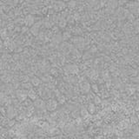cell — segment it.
Returning <instances> with one entry per match:
<instances>
[{"label":"cell","instance_id":"obj_1","mask_svg":"<svg viewBox=\"0 0 139 139\" xmlns=\"http://www.w3.org/2000/svg\"><path fill=\"white\" fill-rule=\"evenodd\" d=\"M17 111L13 106H8L6 109V117H8L9 119H14V117H17Z\"/></svg>","mask_w":139,"mask_h":139},{"label":"cell","instance_id":"obj_2","mask_svg":"<svg viewBox=\"0 0 139 139\" xmlns=\"http://www.w3.org/2000/svg\"><path fill=\"white\" fill-rule=\"evenodd\" d=\"M56 107H57V101L54 99H49L46 102V110L49 111H56Z\"/></svg>","mask_w":139,"mask_h":139},{"label":"cell","instance_id":"obj_3","mask_svg":"<svg viewBox=\"0 0 139 139\" xmlns=\"http://www.w3.org/2000/svg\"><path fill=\"white\" fill-rule=\"evenodd\" d=\"M16 97H17V100L19 102H24L25 100H27V97H28V92H25L24 90H17L16 91Z\"/></svg>","mask_w":139,"mask_h":139},{"label":"cell","instance_id":"obj_4","mask_svg":"<svg viewBox=\"0 0 139 139\" xmlns=\"http://www.w3.org/2000/svg\"><path fill=\"white\" fill-rule=\"evenodd\" d=\"M33 105L35 108H37V110H40V111H44L46 109V103L42 99L35 100Z\"/></svg>","mask_w":139,"mask_h":139},{"label":"cell","instance_id":"obj_5","mask_svg":"<svg viewBox=\"0 0 139 139\" xmlns=\"http://www.w3.org/2000/svg\"><path fill=\"white\" fill-rule=\"evenodd\" d=\"M28 97L30 98V100H33V101L37 100V93L33 90H28Z\"/></svg>","mask_w":139,"mask_h":139},{"label":"cell","instance_id":"obj_6","mask_svg":"<svg viewBox=\"0 0 139 139\" xmlns=\"http://www.w3.org/2000/svg\"><path fill=\"white\" fill-rule=\"evenodd\" d=\"M90 88V85L88 84V83H83L80 87L81 91H82L83 93H87V92H89Z\"/></svg>","mask_w":139,"mask_h":139},{"label":"cell","instance_id":"obj_7","mask_svg":"<svg viewBox=\"0 0 139 139\" xmlns=\"http://www.w3.org/2000/svg\"><path fill=\"white\" fill-rule=\"evenodd\" d=\"M89 114H90V112H89V111H88V109L82 108L80 110V116L82 117H87L89 116Z\"/></svg>","mask_w":139,"mask_h":139},{"label":"cell","instance_id":"obj_8","mask_svg":"<svg viewBox=\"0 0 139 139\" xmlns=\"http://www.w3.org/2000/svg\"><path fill=\"white\" fill-rule=\"evenodd\" d=\"M88 111L90 114H93L96 111V104H89L88 105Z\"/></svg>","mask_w":139,"mask_h":139},{"label":"cell","instance_id":"obj_9","mask_svg":"<svg viewBox=\"0 0 139 139\" xmlns=\"http://www.w3.org/2000/svg\"><path fill=\"white\" fill-rule=\"evenodd\" d=\"M130 123H131V124H137V123H138V121H139V117H137V116L132 115V116H131V117H130Z\"/></svg>","mask_w":139,"mask_h":139},{"label":"cell","instance_id":"obj_10","mask_svg":"<svg viewBox=\"0 0 139 139\" xmlns=\"http://www.w3.org/2000/svg\"><path fill=\"white\" fill-rule=\"evenodd\" d=\"M65 97L64 96H63V95H59L58 97H57V99H56V101L59 103L60 104H64L65 103Z\"/></svg>","mask_w":139,"mask_h":139},{"label":"cell","instance_id":"obj_11","mask_svg":"<svg viewBox=\"0 0 139 139\" xmlns=\"http://www.w3.org/2000/svg\"><path fill=\"white\" fill-rule=\"evenodd\" d=\"M31 83H32V85H34V86H38V85L40 84V81H39V79H37V78H33L32 81H31Z\"/></svg>","mask_w":139,"mask_h":139},{"label":"cell","instance_id":"obj_12","mask_svg":"<svg viewBox=\"0 0 139 139\" xmlns=\"http://www.w3.org/2000/svg\"><path fill=\"white\" fill-rule=\"evenodd\" d=\"M93 102L95 104H100L102 103V100H101V98H100L99 97H95L93 99Z\"/></svg>","mask_w":139,"mask_h":139},{"label":"cell","instance_id":"obj_13","mask_svg":"<svg viewBox=\"0 0 139 139\" xmlns=\"http://www.w3.org/2000/svg\"><path fill=\"white\" fill-rule=\"evenodd\" d=\"M79 115H80V112L78 113L76 111H74L73 112L71 113L72 117H74V118H78V117H79Z\"/></svg>","mask_w":139,"mask_h":139},{"label":"cell","instance_id":"obj_14","mask_svg":"<svg viewBox=\"0 0 139 139\" xmlns=\"http://www.w3.org/2000/svg\"><path fill=\"white\" fill-rule=\"evenodd\" d=\"M24 118V114H18V115L17 116V117H16V119L17 120V121H21V120H23Z\"/></svg>","mask_w":139,"mask_h":139},{"label":"cell","instance_id":"obj_15","mask_svg":"<svg viewBox=\"0 0 139 139\" xmlns=\"http://www.w3.org/2000/svg\"><path fill=\"white\" fill-rule=\"evenodd\" d=\"M31 85L30 84V83H24V84H23V88L25 90H31Z\"/></svg>","mask_w":139,"mask_h":139},{"label":"cell","instance_id":"obj_16","mask_svg":"<svg viewBox=\"0 0 139 139\" xmlns=\"http://www.w3.org/2000/svg\"><path fill=\"white\" fill-rule=\"evenodd\" d=\"M92 90H94V92H96V93H97V92L98 91L97 86V85H92Z\"/></svg>","mask_w":139,"mask_h":139},{"label":"cell","instance_id":"obj_17","mask_svg":"<svg viewBox=\"0 0 139 139\" xmlns=\"http://www.w3.org/2000/svg\"><path fill=\"white\" fill-rule=\"evenodd\" d=\"M8 124H9V126H13V125H14V124H15V121H14V120H13V119H11Z\"/></svg>","mask_w":139,"mask_h":139},{"label":"cell","instance_id":"obj_18","mask_svg":"<svg viewBox=\"0 0 139 139\" xmlns=\"http://www.w3.org/2000/svg\"><path fill=\"white\" fill-rule=\"evenodd\" d=\"M1 112L4 116H6V111L4 110V108H1Z\"/></svg>","mask_w":139,"mask_h":139},{"label":"cell","instance_id":"obj_19","mask_svg":"<svg viewBox=\"0 0 139 139\" xmlns=\"http://www.w3.org/2000/svg\"><path fill=\"white\" fill-rule=\"evenodd\" d=\"M24 104H25V105H30L31 103H30V100H25V101H24Z\"/></svg>","mask_w":139,"mask_h":139},{"label":"cell","instance_id":"obj_20","mask_svg":"<svg viewBox=\"0 0 139 139\" xmlns=\"http://www.w3.org/2000/svg\"><path fill=\"white\" fill-rule=\"evenodd\" d=\"M134 109H135V111H139V104H137V105H135V107H134Z\"/></svg>","mask_w":139,"mask_h":139},{"label":"cell","instance_id":"obj_21","mask_svg":"<svg viewBox=\"0 0 139 139\" xmlns=\"http://www.w3.org/2000/svg\"><path fill=\"white\" fill-rule=\"evenodd\" d=\"M101 104H103V106H104V105H107V104H108V103H107L106 100H104V101H102V103H101Z\"/></svg>","mask_w":139,"mask_h":139},{"label":"cell","instance_id":"obj_22","mask_svg":"<svg viewBox=\"0 0 139 139\" xmlns=\"http://www.w3.org/2000/svg\"><path fill=\"white\" fill-rule=\"evenodd\" d=\"M137 117H139V111H137Z\"/></svg>","mask_w":139,"mask_h":139},{"label":"cell","instance_id":"obj_23","mask_svg":"<svg viewBox=\"0 0 139 139\" xmlns=\"http://www.w3.org/2000/svg\"><path fill=\"white\" fill-rule=\"evenodd\" d=\"M118 139H122V138H118Z\"/></svg>","mask_w":139,"mask_h":139}]
</instances>
